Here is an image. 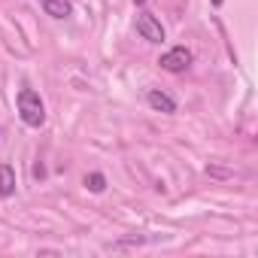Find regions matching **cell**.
I'll return each mask as SVG.
<instances>
[{
    "label": "cell",
    "mask_w": 258,
    "mask_h": 258,
    "mask_svg": "<svg viewBox=\"0 0 258 258\" xmlns=\"http://www.w3.org/2000/svg\"><path fill=\"white\" fill-rule=\"evenodd\" d=\"M19 115H22V121H25L28 127H40V124L46 121V103H43V97H40L34 88H28V85L19 88Z\"/></svg>",
    "instance_id": "obj_1"
},
{
    "label": "cell",
    "mask_w": 258,
    "mask_h": 258,
    "mask_svg": "<svg viewBox=\"0 0 258 258\" xmlns=\"http://www.w3.org/2000/svg\"><path fill=\"white\" fill-rule=\"evenodd\" d=\"M137 34L143 40H149V43H164V28H161V22L152 13H140L137 16Z\"/></svg>",
    "instance_id": "obj_2"
},
{
    "label": "cell",
    "mask_w": 258,
    "mask_h": 258,
    "mask_svg": "<svg viewBox=\"0 0 258 258\" xmlns=\"http://www.w3.org/2000/svg\"><path fill=\"white\" fill-rule=\"evenodd\" d=\"M188 64H191V52H188L185 46H176V49H170V52L161 55V67H164L167 73H182Z\"/></svg>",
    "instance_id": "obj_3"
},
{
    "label": "cell",
    "mask_w": 258,
    "mask_h": 258,
    "mask_svg": "<svg viewBox=\"0 0 258 258\" xmlns=\"http://www.w3.org/2000/svg\"><path fill=\"white\" fill-rule=\"evenodd\" d=\"M146 100H149V106L158 109V112H176V100H173L170 94H164V91H149Z\"/></svg>",
    "instance_id": "obj_4"
},
{
    "label": "cell",
    "mask_w": 258,
    "mask_h": 258,
    "mask_svg": "<svg viewBox=\"0 0 258 258\" xmlns=\"http://www.w3.org/2000/svg\"><path fill=\"white\" fill-rule=\"evenodd\" d=\"M16 195V170L10 164H0V201Z\"/></svg>",
    "instance_id": "obj_5"
},
{
    "label": "cell",
    "mask_w": 258,
    "mask_h": 258,
    "mask_svg": "<svg viewBox=\"0 0 258 258\" xmlns=\"http://www.w3.org/2000/svg\"><path fill=\"white\" fill-rule=\"evenodd\" d=\"M43 10H46V16H52V19H67V16L73 13L70 0H43Z\"/></svg>",
    "instance_id": "obj_6"
},
{
    "label": "cell",
    "mask_w": 258,
    "mask_h": 258,
    "mask_svg": "<svg viewBox=\"0 0 258 258\" xmlns=\"http://www.w3.org/2000/svg\"><path fill=\"white\" fill-rule=\"evenodd\" d=\"M85 185H88L91 191H103V185H106V179H103L100 173H91V176H85Z\"/></svg>",
    "instance_id": "obj_7"
},
{
    "label": "cell",
    "mask_w": 258,
    "mask_h": 258,
    "mask_svg": "<svg viewBox=\"0 0 258 258\" xmlns=\"http://www.w3.org/2000/svg\"><path fill=\"white\" fill-rule=\"evenodd\" d=\"M210 4H213V7H222V4H225V0H210Z\"/></svg>",
    "instance_id": "obj_8"
},
{
    "label": "cell",
    "mask_w": 258,
    "mask_h": 258,
    "mask_svg": "<svg viewBox=\"0 0 258 258\" xmlns=\"http://www.w3.org/2000/svg\"><path fill=\"white\" fill-rule=\"evenodd\" d=\"M134 4H137V7H143V4H146V0H134Z\"/></svg>",
    "instance_id": "obj_9"
}]
</instances>
